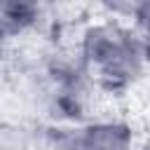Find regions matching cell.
<instances>
[{"label":"cell","mask_w":150,"mask_h":150,"mask_svg":"<svg viewBox=\"0 0 150 150\" xmlns=\"http://www.w3.org/2000/svg\"><path fill=\"white\" fill-rule=\"evenodd\" d=\"M84 59L101 82L108 87H124L141 73L143 47L129 30L117 26H96L84 38Z\"/></svg>","instance_id":"obj_1"},{"label":"cell","mask_w":150,"mask_h":150,"mask_svg":"<svg viewBox=\"0 0 150 150\" xmlns=\"http://www.w3.org/2000/svg\"><path fill=\"white\" fill-rule=\"evenodd\" d=\"M73 141L77 150H131V131L122 122L89 124Z\"/></svg>","instance_id":"obj_2"},{"label":"cell","mask_w":150,"mask_h":150,"mask_svg":"<svg viewBox=\"0 0 150 150\" xmlns=\"http://www.w3.org/2000/svg\"><path fill=\"white\" fill-rule=\"evenodd\" d=\"M0 150H35L30 136L16 127H0Z\"/></svg>","instance_id":"obj_3"},{"label":"cell","mask_w":150,"mask_h":150,"mask_svg":"<svg viewBox=\"0 0 150 150\" xmlns=\"http://www.w3.org/2000/svg\"><path fill=\"white\" fill-rule=\"evenodd\" d=\"M5 42H7V30L0 26V59H2V54H5Z\"/></svg>","instance_id":"obj_4"}]
</instances>
